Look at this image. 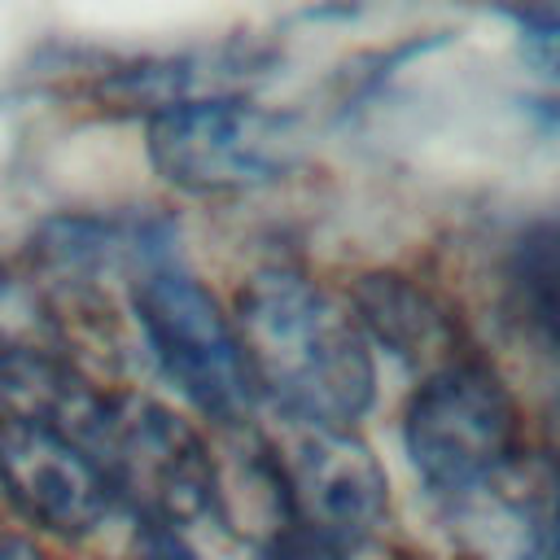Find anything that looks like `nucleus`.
<instances>
[{"mask_svg": "<svg viewBox=\"0 0 560 560\" xmlns=\"http://www.w3.org/2000/svg\"><path fill=\"white\" fill-rule=\"evenodd\" d=\"M521 48L538 70L560 74V18H529L521 31Z\"/></svg>", "mask_w": 560, "mask_h": 560, "instance_id": "obj_1", "label": "nucleus"}]
</instances>
